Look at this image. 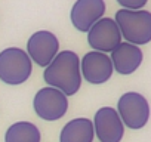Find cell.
Returning a JSON list of instances; mask_svg holds the SVG:
<instances>
[{
	"label": "cell",
	"instance_id": "obj_1",
	"mask_svg": "<svg viewBox=\"0 0 151 142\" xmlns=\"http://www.w3.org/2000/svg\"><path fill=\"white\" fill-rule=\"evenodd\" d=\"M45 82L65 96L76 95L82 85L80 73V58L73 50H62L52 59V62L45 68Z\"/></svg>",
	"mask_w": 151,
	"mask_h": 142
},
{
	"label": "cell",
	"instance_id": "obj_2",
	"mask_svg": "<svg viewBox=\"0 0 151 142\" xmlns=\"http://www.w3.org/2000/svg\"><path fill=\"white\" fill-rule=\"evenodd\" d=\"M122 39L127 43L141 46L151 42V12L150 11H129L119 9L114 18Z\"/></svg>",
	"mask_w": 151,
	"mask_h": 142
},
{
	"label": "cell",
	"instance_id": "obj_3",
	"mask_svg": "<svg viewBox=\"0 0 151 142\" xmlns=\"http://www.w3.org/2000/svg\"><path fill=\"white\" fill-rule=\"evenodd\" d=\"M33 71L28 53L19 47H8L0 52V80L6 85L24 83Z\"/></svg>",
	"mask_w": 151,
	"mask_h": 142
},
{
	"label": "cell",
	"instance_id": "obj_4",
	"mask_svg": "<svg viewBox=\"0 0 151 142\" xmlns=\"http://www.w3.org/2000/svg\"><path fill=\"white\" fill-rule=\"evenodd\" d=\"M117 113L129 129H142L150 118V105L147 99L138 92H127L122 95L117 104Z\"/></svg>",
	"mask_w": 151,
	"mask_h": 142
},
{
	"label": "cell",
	"instance_id": "obj_5",
	"mask_svg": "<svg viewBox=\"0 0 151 142\" xmlns=\"http://www.w3.org/2000/svg\"><path fill=\"white\" fill-rule=\"evenodd\" d=\"M33 107L40 118L47 121H55L59 120L67 113L68 99L61 90L55 87H43L36 93Z\"/></svg>",
	"mask_w": 151,
	"mask_h": 142
},
{
	"label": "cell",
	"instance_id": "obj_6",
	"mask_svg": "<svg viewBox=\"0 0 151 142\" xmlns=\"http://www.w3.org/2000/svg\"><path fill=\"white\" fill-rule=\"evenodd\" d=\"M88 43L93 50L108 53L122 43V33L113 18H101L88 31Z\"/></svg>",
	"mask_w": 151,
	"mask_h": 142
},
{
	"label": "cell",
	"instance_id": "obj_7",
	"mask_svg": "<svg viewBox=\"0 0 151 142\" xmlns=\"http://www.w3.org/2000/svg\"><path fill=\"white\" fill-rule=\"evenodd\" d=\"M59 52V42L50 31H36L27 42V53L39 67H47Z\"/></svg>",
	"mask_w": 151,
	"mask_h": 142
},
{
	"label": "cell",
	"instance_id": "obj_8",
	"mask_svg": "<svg viewBox=\"0 0 151 142\" xmlns=\"http://www.w3.org/2000/svg\"><path fill=\"white\" fill-rule=\"evenodd\" d=\"M113 62L107 53L92 50L88 52L83 59H80V73L83 74L85 80L92 85H102L110 80L113 74Z\"/></svg>",
	"mask_w": 151,
	"mask_h": 142
},
{
	"label": "cell",
	"instance_id": "obj_9",
	"mask_svg": "<svg viewBox=\"0 0 151 142\" xmlns=\"http://www.w3.org/2000/svg\"><path fill=\"white\" fill-rule=\"evenodd\" d=\"M93 130L101 142H120L124 133V124L114 108L104 107L96 111Z\"/></svg>",
	"mask_w": 151,
	"mask_h": 142
},
{
	"label": "cell",
	"instance_id": "obj_10",
	"mask_svg": "<svg viewBox=\"0 0 151 142\" xmlns=\"http://www.w3.org/2000/svg\"><path fill=\"white\" fill-rule=\"evenodd\" d=\"M104 0H76L70 12V19L76 30L88 33L91 27L104 16Z\"/></svg>",
	"mask_w": 151,
	"mask_h": 142
},
{
	"label": "cell",
	"instance_id": "obj_11",
	"mask_svg": "<svg viewBox=\"0 0 151 142\" xmlns=\"http://www.w3.org/2000/svg\"><path fill=\"white\" fill-rule=\"evenodd\" d=\"M110 59L113 62V68L119 74L127 76V74L135 73V71L139 68V65L142 64L144 55H142L141 47H138L136 44L122 42L111 52Z\"/></svg>",
	"mask_w": 151,
	"mask_h": 142
},
{
	"label": "cell",
	"instance_id": "obj_12",
	"mask_svg": "<svg viewBox=\"0 0 151 142\" xmlns=\"http://www.w3.org/2000/svg\"><path fill=\"white\" fill-rule=\"evenodd\" d=\"M95 136L93 123L89 118H74L68 121L59 136L61 142H92Z\"/></svg>",
	"mask_w": 151,
	"mask_h": 142
},
{
	"label": "cell",
	"instance_id": "obj_13",
	"mask_svg": "<svg viewBox=\"0 0 151 142\" xmlns=\"http://www.w3.org/2000/svg\"><path fill=\"white\" fill-rule=\"evenodd\" d=\"M5 142H40V130L33 123L18 121L8 129Z\"/></svg>",
	"mask_w": 151,
	"mask_h": 142
},
{
	"label": "cell",
	"instance_id": "obj_14",
	"mask_svg": "<svg viewBox=\"0 0 151 142\" xmlns=\"http://www.w3.org/2000/svg\"><path fill=\"white\" fill-rule=\"evenodd\" d=\"M147 2L148 0H117L122 9H129V11H139L147 5Z\"/></svg>",
	"mask_w": 151,
	"mask_h": 142
}]
</instances>
